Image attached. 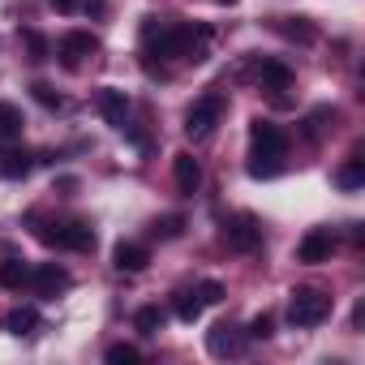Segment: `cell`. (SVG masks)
Returning <instances> with one entry per match:
<instances>
[{
    "instance_id": "2",
    "label": "cell",
    "mask_w": 365,
    "mask_h": 365,
    "mask_svg": "<svg viewBox=\"0 0 365 365\" xmlns=\"http://www.w3.org/2000/svg\"><path fill=\"white\" fill-rule=\"evenodd\" d=\"M284 150H288L284 129H279L275 120H267V116H254V120H250V176H258V180L279 176Z\"/></svg>"
},
{
    "instance_id": "19",
    "label": "cell",
    "mask_w": 365,
    "mask_h": 365,
    "mask_svg": "<svg viewBox=\"0 0 365 365\" xmlns=\"http://www.w3.org/2000/svg\"><path fill=\"white\" fill-rule=\"evenodd\" d=\"M335 185H339V190H348V194H352V190H361V185H365V159H356V155H352V159L335 172Z\"/></svg>"
},
{
    "instance_id": "3",
    "label": "cell",
    "mask_w": 365,
    "mask_h": 365,
    "mask_svg": "<svg viewBox=\"0 0 365 365\" xmlns=\"http://www.w3.org/2000/svg\"><path fill=\"white\" fill-rule=\"evenodd\" d=\"M331 318V292L322 288H292L288 297V322L309 331V327H322Z\"/></svg>"
},
{
    "instance_id": "20",
    "label": "cell",
    "mask_w": 365,
    "mask_h": 365,
    "mask_svg": "<svg viewBox=\"0 0 365 365\" xmlns=\"http://www.w3.org/2000/svg\"><path fill=\"white\" fill-rule=\"evenodd\" d=\"M172 309H176V318H180V322H198L207 305H202V297H198V292L190 288V292H176V301H172Z\"/></svg>"
},
{
    "instance_id": "17",
    "label": "cell",
    "mask_w": 365,
    "mask_h": 365,
    "mask_svg": "<svg viewBox=\"0 0 365 365\" xmlns=\"http://www.w3.org/2000/svg\"><path fill=\"white\" fill-rule=\"evenodd\" d=\"M26 284H31V267H26L22 258H5V262H0V288L18 292V288H26Z\"/></svg>"
},
{
    "instance_id": "28",
    "label": "cell",
    "mask_w": 365,
    "mask_h": 365,
    "mask_svg": "<svg viewBox=\"0 0 365 365\" xmlns=\"http://www.w3.org/2000/svg\"><path fill=\"white\" fill-rule=\"evenodd\" d=\"M180 228H185V224H180L176 215H168V220H159V224H155V232H159V237H180Z\"/></svg>"
},
{
    "instance_id": "5",
    "label": "cell",
    "mask_w": 365,
    "mask_h": 365,
    "mask_svg": "<svg viewBox=\"0 0 365 365\" xmlns=\"http://www.w3.org/2000/svg\"><path fill=\"white\" fill-rule=\"evenodd\" d=\"M39 241H43V245H56V250H78V254H86V250H95V228H91L86 220H65V224L39 228Z\"/></svg>"
},
{
    "instance_id": "21",
    "label": "cell",
    "mask_w": 365,
    "mask_h": 365,
    "mask_svg": "<svg viewBox=\"0 0 365 365\" xmlns=\"http://www.w3.org/2000/svg\"><path fill=\"white\" fill-rule=\"evenodd\" d=\"M163 318H168V314H163L159 305H142V309L133 314V327H138L142 335H159V331H163Z\"/></svg>"
},
{
    "instance_id": "1",
    "label": "cell",
    "mask_w": 365,
    "mask_h": 365,
    "mask_svg": "<svg viewBox=\"0 0 365 365\" xmlns=\"http://www.w3.org/2000/svg\"><path fill=\"white\" fill-rule=\"evenodd\" d=\"M142 43H146V52H159V56H172V61H190V65H198V61H207L211 26L146 18V26H142Z\"/></svg>"
},
{
    "instance_id": "12",
    "label": "cell",
    "mask_w": 365,
    "mask_h": 365,
    "mask_svg": "<svg viewBox=\"0 0 365 365\" xmlns=\"http://www.w3.org/2000/svg\"><path fill=\"white\" fill-rule=\"evenodd\" d=\"M258 86H262L267 95H279V91H288V86H292V69H288L284 61L267 56V61H258Z\"/></svg>"
},
{
    "instance_id": "24",
    "label": "cell",
    "mask_w": 365,
    "mask_h": 365,
    "mask_svg": "<svg viewBox=\"0 0 365 365\" xmlns=\"http://www.w3.org/2000/svg\"><path fill=\"white\" fill-rule=\"evenodd\" d=\"M108 361H112V365H133V361H142V352H138L133 344H112V348H108Z\"/></svg>"
},
{
    "instance_id": "29",
    "label": "cell",
    "mask_w": 365,
    "mask_h": 365,
    "mask_svg": "<svg viewBox=\"0 0 365 365\" xmlns=\"http://www.w3.org/2000/svg\"><path fill=\"white\" fill-rule=\"evenodd\" d=\"M52 9L56 14H73V9H82V0H52Z\"/></svg>"
},
{
    "instance_id": "6",
    "label": "cell",
    "mask_w": 365,
    "mask_h": 365,
    "mask_svg": "<svg viewBox=\"0 0 365 365\" xmlns=\"http://www.w3.org/2000/svg\"><path fill=\"white\" fill-rule=\"evenodd\" d=\"M220 237H224L228 250H237V254H254V250L262 245V224H258V215L237 211V215H228V220L220 224Z\"/></svg>"
},
{
    "instance_id": "7",
    "label": "cell",
    "mask_w": 365,
    "mask_h": 365,
    "mask_svg": "<svg viewBox=\"0 0 365 365\" xmlns=\"http://www.w3.org/2000/svg\"><path fill=\"white\" fill-rule=\"evenodd\" d=\"M31 288H35V297L56 301L61 292H69V288H73V275H69L65 267H56V262H43V267H35V271H31Z\"/></svg>"
},
{
    "instance_id": "8",
    "label": "cell",
    "mask_w": 365,
    "mask_h": 365,
    "mask_svg": "<svg viewBox=\"0 0 365 365\" xmlns=\"http://www.w3.org/2000/svg\"><path fill=\"white\" fill-rule=\"evenodd\" d=\"M95 52H99V39H95L91 31H69V35L61 39V48H56V56H61L65 69H82V61L95 56Z\"/></svg>"
},
{
    "instance_id": "25",
    "label": "cell",
    "mask_w": 365,
    "mask_h": 365,
    "mask_svg": "<svg viewBox=\"0 0 365 365\" xmlns=\"http://www.w3.org/2000/svg\"><path fill=\"white\" fill-rule=\"evenodd\" d=\"M194 292L202 297V305H220V301H224V284H220V279H202Z\"/></svg>"
},
{
    "instance_id": "30",
    "label": "cell",
    "mask_w": 365,
    "mask_h": 365,
    "mask_svg": "<svg viewBox=\"0 0 365 365\" xmlns=\"http://www.w3.org/2000/svg\"><path fill=\"white\" fill-rule=\"evenodd\" d=\"M82 9H86V14H95V18H99V14H103V9H108V5H103V0H82Z\"/></svg>"
},
{
    "instance_id": "13",
    "label": "cell",
    "mask_w": 365,
    "mask_h": 365,
    "mask_svg": "<svg viewBox=\"0 0 365 365\" xmlns=\"http://www.w3.org/2000/svg\"><path fill=\"white\" fill-rule=\"evenodd\" d=\"M99 112L112 129H125V116H129V95L116 91V86H103L99 91Z\"/></svg>"
},
{
    "instance_id": "4",
    "label": "cell",
    "mask_w": 365,
    "mask_h": 365,
    "mask_svg": "<svg viewBox=\"0 0 365 365\" xmlns=\"http://www.w3.org/2000/svg\"><path fill=\"white\" fill-rule=\"evenodd\" d=\"M220 116H224V95H220V91H207V95H198V99L190 103V112H185V138H194V142H207V138L215 133Z\"/></svg>"
},
{
    "instance_id": "10",
    "label": "cell",
    "mask_w": 365,
    "mask_h": 365,
    "mask_svg": "<svg viewBox=\"0 0 365 365\" xmlns=\"http://www.w3.org/2000/svg\"><path fill=\"white\" fill-rule=\"evenodd\" d=\"M207 348H211V356H241L245 352V331H237L232 322H215L207 331Z\"/></svg>"
},
{
    "instance_id": "11",
    "label": "cell",
    "mask_w": 365,
    "mask_h": 365,
    "mask_svg": "<svg viewBox=\"0 0 365 365\" xmlns=\"http://www.w3.org/2000/svg\"><path fill=\"white\" fill-rule=\"evenodd\" d=\"M172 180H176V190L180 194H198V185H202V163L190 155V150H180L176 159H172Z\"/></svg>"
},
{
    "instance_id": "22",
    "label": "cell",
    "mask_w": 365,
    "mask_h": 365,
    "mask_svg": "<svg viewBox=\"0 0 365 365\" xmlns=\"http://www.w3.org/2000/svg\"><path fill=\"white\" fill-rule=\"evenodd\" d=\"M327 120H335V108H327V103H322V108H314V112L305 116V138H309V142H318V138L327 133Z\"/></svg>"
},
{
    "instance_id": "14",
    "label": "cell",
    "mask_w": 365,
    "mask_h": 365,
    "mask_svg": "<svg viewBox=\"0 0 365 365\" xmlns=\"http://www.w3.org/2000/svg\"><path fill=\"white\" fill-rule=\"evenodd\" d=\"M146 262H150V254H146V245H138V241H120V245L112 250V267H116V271L138 275V271H146Z\"/></svg>"
},
{
    "instance_id": "15",
    "label": "cell",
    "mask_w": 365,
    "mask_h": 365,
    "mask_svg": "<svg viewBox=\"0 0 365 365\" xmlns=\"http://www.w3.org/2000/svg\"><path fill=\"white\" fill-rule=\"evenodd\" d=\"M275 31H279L284 39L301 43V48H309V43L318 39V26H314L309 18H275Z\"/></svg>"
},
{
    "instance_id": "27",
    "label": "cell",
    "mask_w": 365,
    "mask_h": 365,
    "mask_svg": "<svg viewBox=\"0 0 365 365\" xmlns=\"http://www.w3.org/2000/svg\"><path fill=\"white\" fill-rule=\"evenodd\" d=\"M22 39H26V48H31V61H48V39H43L39 31H26Z\"/></svg>"
},
{
    "instance_id": "9",
    "label": "cell",
    "mask_w": 365,
    "mask_h": 365,
    "mask_svg": "<svg viewBox=\"0 0 365 365\" xmlns=\"http://www.w3.org/2000/svg\"><path fill=\"white\" fill-rule=\"evenodd\" d=\"M331 254H335V232L331 228H309L305 237H301V245H297V262H331Z\"/></svg>"
},
{
    "instance_id": "26",
    "label": "cell",
    "mask_w": 365,
    "mask_h": 365,
    "mask_svg": "<svg viewBox=\"0 0 365 365\" xmlns=\"http://www.w3.org/2000/svg\"><path fill=\"white\" fill-rule=\"evenodd\" d=\"M31 95H35V99H39L43 108H65V99H61V95H56V91H52L48 82H35V86H31Z\"/></svg>"
},
{
    "instance_id": "23",
    "label": "cell",
    "mask_w": 365,
    "mask_h": 365,
    "mask_svg": "<svg viewBox=\"0 0 365 365\" xmlns=\"http://www.w3.org/2000/svg\"><path fill=\"white\" fill-rule=\"evenodd\" d=\"M271 335H275V318L271 314H258L250 322V331H245V339H271Z\"/></svg>"
},
{
    "instance_id": "18",
    "label": "cell",
    "mask_w": 365,
    "mask_h": 365,
    "mask_svg": "<svg viewBox=\"0 0 365 365\" xmlns=\"http://www.w3.org/2000/svg\"><path fill=\"white\" fill-rule=\"evenodd\" d=\"M22 108L18 103H0V146H5V142H18L22 138Z\"/></svg>"
},
{
    "instance_id": "16",
    "label": "cell",
    "mask_w": 365,
    "mask_h": 365,
    "mask_svg": "<svg viewBox=\"0 0 365 365\" xmlns=\"http://www.w3.org/2000/svg\"><path fill=\"white\" fill-rule=\"evenodd\" d=\"M5 331H9V335H35V331H39V309H35V305H18V309H9Z\"/></svg>"
}]
</instances>
